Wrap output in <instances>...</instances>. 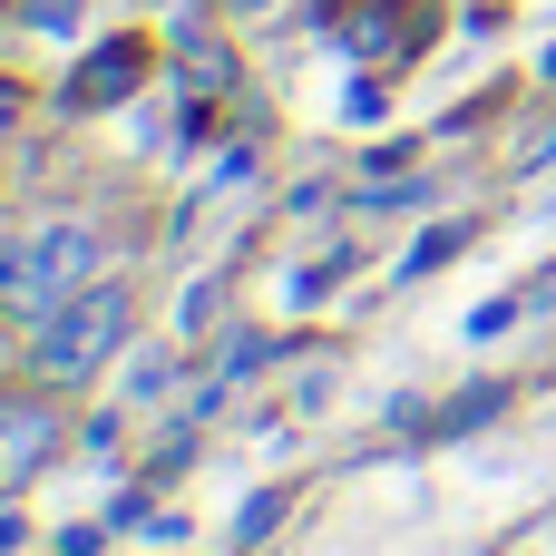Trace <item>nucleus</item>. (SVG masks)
<instances>
[{"instance_id":"nucleus-1","label":"nucleus","mask_w":556,"mask_h":556,"mask_svg":"<svg viewBox=\"0 0 556 556\" xmlns=\"http://www.w3.org/2000/svg\"><path fill=\"white\" fill-rule=\"evenodd\" d=\"M98 283V235L88 225H49V235H29L20 254H0V293H20L29 313H59L68 293H88Z\"/></svg>"},{"instance_id":"nucleus-2","label":"nucleus","mask_w":556,"mask_h":556,"mask_svg":"<svg viewBox=\"0 0 556 556\" xmlns=\"http://www.w3.org/2000/svg\"><path fill=\"white\" fill-rule=\"evenodd\" d=\"M117 332H127V293H117V283H88V293H68V303L49 313L39 371H49V381H88V371L117 352Z\"/></svg>"},{"instance_id":"nucleus-3","label":"nucleus","mask_w":556,"mask_h":556,"mask_svg":"<svg viewBox=\"0 0 556 556\" xmlns=\"http://www.w3.org/2000/svg\"><path fill=\"white\" fill-rule=\"evenodd\" d=\"M39 450H49V420L39 410H0V469L20 479V469H39Z\"/></svg>"},{"instance_id":"nucleus-4","label":"nucleus","mask_w":556,"mask_h":556,"mask_svg":"<svg viewBox=\"0 0 556 556\" xmlns=\"http://www.w3.org/2000/svg\"><path fill=\"white\" fill-rule=\"evenodd\" d=\"M137 68H147V39H117V59H98V68L78 78V98H117V88H127Z\"/></svg>"}]
</instances>
